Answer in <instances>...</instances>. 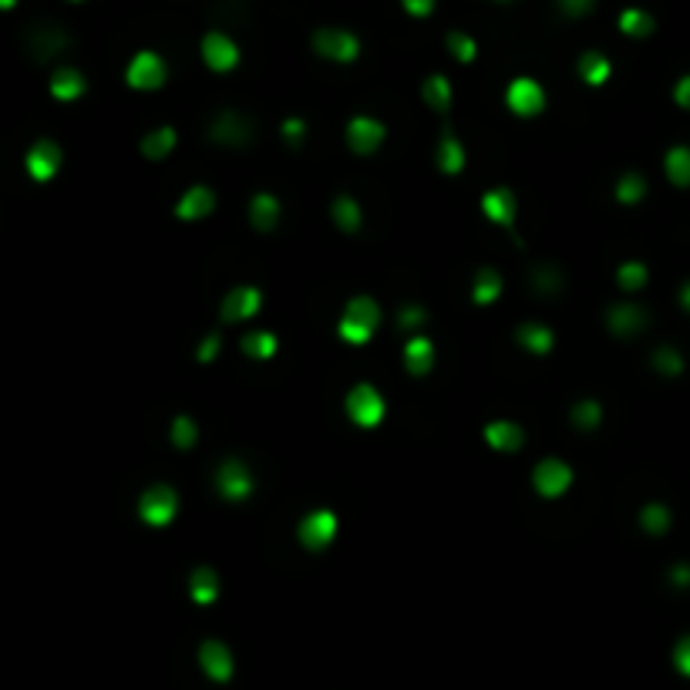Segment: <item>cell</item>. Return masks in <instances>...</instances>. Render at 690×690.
Instances as JSON below:
<instances>
[{
    "label": "cell",
    "mask_w": 690,
    "mask_h": 690,
    "mask_svg": "<svg viewBox=\"0 0 690 690\" xmlns=\"http://www.w3.org/2000/svg\"><path fill=\"white\" fill-rule=\"evenodd\" d=\"M381 323V306L374 304L371 297H354L344 310V320H341V337L347 344H367L371 333L377 331Z\"/></svg>",
    "instance_id": "cell-1"
},
{
    "label": "cell",
    "mask_w": 690,
    "mask_h": 690,
    "mask_svg": "<svg viewBox=\"0 0 690 690\" xmlns=\"http://www.w3.org/2000/svg\"><path fill=\"white\" fill-rule=\"evenodd\" d=\"M347 414L358 428H377L384 418V398L371 384H358L347 394Z\"/></svg>",
    "instance_id": "cell-2"
},
{
    "label": "cell",
    "mask_w": 690,
    "mask_h": 690,
    "mask_svg": "<svg viewBox=\"0 0 690 690\" xmlns=\"http://www.w3.org/2000/svg\"><path fill=\"white\" fill-rule=\"evenodd\" d=\"M314 51L320 57H331V61H354L360 55V41L358 34H350V30H341V28H320L314 34Z\"/></svg>",
    "instance_id": "cell-3"
},
{
    "label": "cell",
    "mask_w": 690,
    "mask_h": 690,
    "mask_svg": "<svg viewBox=\"0 0 690 690\" xmlns=\"http://www.w3.org/2000/svg\"><path fill=\"white\" fill-rule=\"evenodd\" d=\"M125 78H128V84L138 88V91H155V88H162V82H166V61L155 55V51H138V55L128 61Z\"/></svg>",
    "instance_id": "cell-4"
},
{
    "label": "cell",
    "mask_w": 690,
    "mask_h": 690,
    "mask_svg": "<svg viewBox=\"0 0 690 690\" xmlns=\"http://www.w3.org/2000/svg\"><path fill=\"white\" fill-rule=\"evenodd\" d=\"M176 509H179V498L168 485H152L138 502V512L149 525H168L176 519Z\"/></svg>",
    "instance_id": "cell-5"
},
{
    "label": "cell",
    "mask_w": 690,
    "mask_h": 690,
    "mask_svg": "<svg viewBox=\"0 0 690 690\" xmlns=\"http://www.w3.org/2000/svg\"><path fill=\"white\" fill-rule=\"evenodd\" d=\"M297 536H300V542H304L306 549H327L333 542V536H337V515L327 509L310 512L304 522H300V529H297Z\"/></svg>",
    "instance_id": "cell-6"
},
{
    "label": "cell",
    "mask_w": 690,
    "mask_h": 690,
    "mask_svg": "<svg viewBox=\"0 0 690 690\" xmlns=\"http://www.w3.org/2000/svg\"><path fill=\"white\" fill-rule=\"evenodd\" d=\"M532 482H536L539 496L556 498V496H563L569 485H573V469L563 465L559 458H546V461H539L536 471H532Z\"/></svg>",
    "instance_id": "cell-7"
},
{
    "label": "cell",
    "mask_w": 690,
    "mask_h": 690,
    "mask_svg": "<svg viewBox=\"0 0 690 690\" xmlns=\"http://www.w3.org/2000/svg\"><path fill=\"white\" fill-rule=\"evenodd\" d=\"M505 101H509V108L515 115H539V111L546 108V91H542V84L532 82V78H515L509 84V91H505Z\"/></svg>",
    "instance_id": "cell-8"
},
{
    "label": "cell",
    "mask_w": 690,
    "mask_h": 690,
    "mask_svg": "<svg viewBox=\"0 0 690 690\" xmlns=\"http://www.w3.org/2000/svg\"><path fill=\"white\" fill-rule=\"evenodd\" d=\"M203 61L212 71H233L239 65V47L222 30H209L206 38H203Z\"/></svg>",
    "instance_id": "cell-9"
},
{
    "label": "cell",
    "mask_w": 690,
    "mask_h": 690,
    "mask_svg": "<svg viewBox=\"0 0 690 690\" xmlns=\"http://www.w3.org/2000/svg\"><path fill=\"white\" fill-rule=\"evenodd\" d=\"M216 485H220L222 498L239 502V498H246L249 492H253V475H249V469L239 458H229V461H222L220 475H216Z\"/></svg>",
    "instance_id": "cell-10"
},
{
    "label": "cell",
    "mask_w": 690,
    "mask_h": 690,
    "mask_svg": "<svg viewBox=\"0 0 690 690\" xmlns=\"http://www.w3.org/2000/svg\"><path fill=\"white\" fill-rule=\"evenodd\" d=\"M381 142H384V125L381 122L360 115V118H354V122L347 125V145L358 155H371Z\"/></svg>",
    "instance_id": "cell-11"
},
{
    "label": "cell",
    "mask_w": 690,
    "mask_h": 690,
    "mask_svg": "<svg viewBox=\"0 0 690 690\" xmlns=\"http://www.w3.org/2000/svg\"><path fill=\"white\" fill-rule=\"evenodd\" d=\"M57 168H61V149H57L55 142H38V145H34V149L28 152L30 179H38V182L55 179Z\"/></svg>",
    "instance_id": "cell-12"
},
{
    "label": "cell",
    "mask_w": 690,
    "mask_h": 690,
    "mask_svg": "<svg viewBox=\"0 0 690 690\" xmlns=\"http://www.w3.org/2000/svg\"><path fill=\"white\" fill-rule=\"evenodd\" d=\"M260 304H263V297L256 287H239V290H233L226 300H222V320H226V323L246 320L260 310Z\"/></svg>",
    "instance_id": "cell-13"
},
{
    "label": "cell",
    "mask_w": 690,
    "mask_h": 690,
    "mask_svg": "<svg viewBox=\"0 0 690 690\" xmlns=\"http://www.w3.org/2000/svg\"><path fill=\"white\" fill-rule=\"evenodd\" d=\"M199 663L212 680H229L233 677V653L226 650V643L220 640H206L199 650Z\"/></svg>",
    "instance_id": "cell-14"
},
{
    "label": "cell",
    "mask_w": 690,
    "mask_h": 690,
    "mask_svg": "<svg viewBox=\"0 0 690 690\" xmlns=\"http://www.w3.org/2000/svg\"><path fill=\"white\" fill-rule=\"evenodd\" d=\"M607 320H609V331L613 333L630 337V333L647 327V310H640V306H634V304H617V306H609Z\"/></svg>",
    "instance_id": "cell-15"
},
{
    "label": "cell",
    "mask_w": 690,
    "mask_h": 690,
    "mask_svg": "<svg viewBox=\"0 0 690 690\" xmlns=\"http://www.w3.org/2000/svg\"><path fill=\"white\" fill-rule=\"evenodd\" d=\"M212 209H216V195H212V189H206V185H193V189L179 199L176 216H179V220H203V216H209Z\"/></svg>",
    "instance_id": "cell-16"
},
{
    "label": "cell",
    "mask_w": 690,
    "mask_h": 690,
    "mask_svg": "<svg viewBox=\"0 0 690 690\" xmlns=\"http://www.w3.org/2000/svg\"><path fill=\"white\" fill-rule=\"evenodd\" d=\"M249 135H253V125H249L243 115H236V111H226V115H220V118H216V125H212V138H216V142H226V145H239V142H249Z\"/></svg>",
    "instance_id": "cell-17"
},
{
    "label": "cell",
    "mask_w": 690,
    "mask_h": 690,
    "mask_svg": "<svg viewBox=\"0 0 690 690\" xmlns=\"http://www.w3.org/2000/svg\"><path fill=\"white\" fill-rule=\"evenodd\" d=\"M482 209L492 222L512 226V220H515V195H512L505 185H502V189H492V193L482 195Z\"/></svg>",
    "instance_id": "cell-18"
},
{
    "label": "cell",
    "mask_w": 690,
    "mask_h": 690,
    "mask_svg": "<svg viewBox=\"0 0 690 690\" xmlns=\"http://www.w3.org/2000/svg\"><path fill=\"white\" fill-rule=\"evenodd\" d=\"M485 442L492 444L496 452H519L525 442V435L519 425H512V421H492L488 428H485Z\"/></svg>",
    "instance_id": "cell-19"
},
{
    "label": "cell",
    "mask_w": 690,
    "mask_h": 690,
    "mask_svg": "<svg viewBox=\"0 0 690 690\" xmlns=\"http://www.w3.org/2000/svg\"><path fill=\"white\" fill-rule=\"evenodd\" d=\"M435 364V347H431L428 337H414L408 350H404V367L414 374V377H425Z\"/></svg>",
    "instance_id": "cell-20"
},
{
    "label": "cell",
    "mask_w": 690,
    "mask_h": 690,
    "mask_svg": "<svg viewBox=\"0 0 690 690\" xmlns=\"http://www.w3.org/2000/svg\"><path fill=\"white\" fill-rule=\"evenodd\" d=\"M249 220H253V226H256L260 233H270L276 222H280V203H276V195L270 193L256 195L253 206H249Z\"/></svg>",
    "instance_id": "cell-21"
},
{
    "label": "cell",
    "mask_w": 690,
    "mask_h": 690,
    "mask_svg": "<svg viewBox=\"0 0 690 690\" xmlns=\"http://www.w3.org/2000/svg\"><path fill=\"white\" fill-rule=\"evenodd\" d=\"M51 95H55L57 101H74V98H82L84 95L82 71H74V68L55 71V78H51Z\"/></svg>",
    "instance_id": "cell-22"
},
{
    "label": "cell",
    "mask_w": 690,
    "mask_h": 690,
    "mask_svg": "<svg viewBox=\"0 0 690 690\" xmlns=\"http://www.w3.org/2000/svg\"><path fill=\"white\" fill-rule=\"evenodd\" d=\"M515 341H519L525 350H532V354H549L552 344H556L552 331L539 327V323H522V327H519V333H515Z\"/></svg>",
    "instance_id": "cell-23"
},
{
    "label": "cell",
    "mask_w": 690,
    "mask_h": 690,
    "mask_svg": "<svg viewBox=\"0 0 690 690\" xmlns=\"http://www.w3.org/2000/svg\"><path fill=\"white\" fill-rule=\"evenodd\" d=\"M609 57L599 55V51H586L580 57V78L586 84H607L609 82Z\"/></svg>",
    "instance_id": "cell-24"
},
{
    "label": "cell",
    "mask_w": 690,
    "mask_h": 690,
    "mask_svg": "<svg viewBox=\"0 0 690 690\" xmlns=\"http://www.w3.org/2000/svg\"><path fill=\"white\" fill-rule=\"evenodd\" d=\"M172 149H176V132H172L168 125H162V128H155V132H149V135L142 138L145 159H166Z\"/></svg>",
    "instance_id": "cell-25"
},
{
    "label": "cell",
    "mask_w": 690,
    "mask_h": 690,
    "mask_svg": "<svg viewBox=\"0 0 690 690\" xmlns=\"http://www.w3.org/2000/svg\"><path fill=\"white\" fill-rule=\"evenodd\" d=\"M189 590H193L195 603H212V599L220 596V576H216V573H212L209 566H199L193 573V582H189Z\"/></svg>",
    "instance_id": "cell-26"
},
{
    "label": "cell",
    "mask_w": 690,
    "mask_h": 690,
    "mask_svg": "<svg viewBox=\"0 0 690 690\" xmlns=\"http://www.w3.org/2000/svg\"><path fill=\"white\" fill-rule=\"evenodd\" d=\"M498 293H502V276H498L492 266H482V270L475 273V287H471L475 304H492Z\"/></svg>",
    "instance_id": "cell-27"
},
{
    "label": "cell",
    "mask_w": 690,
    "mask_h": 690,
    "mask_svg": "<svg viewBox=\"0 0 690 690\" xmlns=\"http://www.w3.org/2000/svg\"><path fill=\"white\" fill-rule=\"evenodd\" d=\"M620 30L626 38H650L653 34V17L640 7H626L620 14Z\"/></svg>",
    "instance_id": "cell-28"
},
{
    "label": "cell",
    "mask_w": 690,
    "mask_h": 690,
    "mask_svg": "<svg viewBox=\"0 0 690 690\" xmlns=\"http://www.w3.org/2000/svg\"><path fill=\"white\" fill-rule=\"evenodd\" d=\"M667 176H670V182H674V185L687 189V185H690V149L677 145V149H670V152H667Z\"/></svg>",
    "instance_id": "cell-29"
},
{
    "label": "cell",
    "mask_w": 690,
    "mask_h": 690,
    "mask_svg": "<svg viewBox=\"0 0 690 690\" xmlns=\"http://www.w3.org/2000/svg\"><path fill=\"white\" fill-rule=\"evenodd\" d=\"M421 95H425V101L435 111H448V105H452V84H448L444 74H431L425 88H421Z\"/></svg>",
    "instance_id": "cell-30"
},
{
    "label": "cell",
    "mask_w": 690,
    "mask_h": 690,
    "mask_svg": "<svg viewBox=\"0 0 690 690\" xmlns=\"http://www.w3.org/2000/svg\"><path fill=\"white\" fill-rule=\"evenodd\" d=\"M333 222H337L344 233H358L360 229V206L350 199V195L333 199Z\"/></svg>",
    "instance_id": "cell-31"
},
{
    "label": "cell",
    "mask_w": 690,
    "mask_h": 690,
    "mask_svg": "<svg viewBox=\"0 0 690 690\" xmlns=\"http://www.w3.org/2000/svg\"><path fill=\"white\" fill-rule=\"evenodd\" d=\"M438 166L444 168V172H461V166H465V149H461V142H458L452 132L442 138V149H438Z\"/></svg>",
    "instance_id": "cell-32"
},
{
    "label": "cell",
    "mask_w": 690,
    "mask_h": 690,
    "mask_svg": "<svg viewBox=\"0 0 690 690\" xmlns=\"http://www.w3.org/2000/svg\"><path fill=\"white\" fill-rule=\"evenodd\" d=\"M243 350H246L249 358H273L276 354V337L273 333H263V331H256V333H246L243 337Z\"/></svg>",
    "instance_id": "cell-33"
},
{
    "label": "cell",
    "mask_w": 690,
    "mask_h": 690,
    "mask_svg": "<svg viewBox=\"0 0 690 690\" xmlns=\"http://www.w3.org/2000/svg\"><path fill=\"white\" fill-rule=\"evenodd\" d=\"M448 51L458 57V61H475V55H479V44H475V38L471 34H465V30H452L448 34Z\"/></svg>",
    "instance_id": "cell-34"
},
{
    "label": "cell",
    "mask_w": 690,
    "mask_h": 690,
    "mask_svg": "<svg viewBox=\"0 0 690 690\" xmlns=\"http://www.w3.org/2000/svg\"><path fill=\"white\" fill-rule=\"evenodd\" d=\"M643 193H647V182H643V176H636V172L623 176L620 185H617V199H620V203H626V206L640 203V199H643Z\"/></svg>",
    "instance_id": "cell-35"
},
{
    "label": "cell",
    "mask_w": 690,
    "mask_h": 690,
    "mask_svg": "<svg viewBox=\"0 0 690 690\" xmlns=\"http://www.w3.org/2000/svg\"><path fill=\"white\" fill-rule=\"evenodd\" d=\"M640 522H643V529H647L650 536H660V532H667V525H670V509L647 505V509L640 512Z\"/></svg>",
    "instance_id": "cell-36"
},
{
    "label": "cell",
    "mask_w": 690,
    "mask_h": 690,
    "mask_svg": "<svg viewBox=\"0 0 690 690\" xmlns=\"http://www.w3.org/2000/svg\"><path fill=\"white\" fill-rule=\"evenodd\" d=\"M599 418H603V411H599L596 401H580V404L573 408V425L582 431H593L596 425H599Z\"/></svg>",
    "instance_id": "cell-37"
},
{
    "label": "cell",
    "mask_w": 690,
    "mask_h": 690,
    "mask_svg": "<svg viewBox=\"0 0 690 690\" xmlns=\"http://www.w3.org/2000/svg\"><path fill=\"white\" fill-rule=\"evenodd\" d=\"M617 283L623 290H640L647 283V266L643 263H623L620 273H617Z\"/></svg>",
    "instance_id": "cell-38"
},
{
    "label": "cell",
    "mask_w": 690,
    "mask_h": 690,
    "mask_svg": "<svg viewBox=\"0 0 690 690\" xmlns=\"http://www.w3.org/2000/svg\"><path fill=\"white\" fill-rule=\"evenodd\" d=\"M653 367H657L660 374H667V377H677V374L684 371V360H680V354H677L674 347H657Z\"/></svg>",
    "instance_id": "cell-39"
},
{
    "label": "cell",
    "mask_w": 690,
    "mask_h": 690,
    "mask_svg": "<svg viewBox=\"0 0 690 690\" xmlns=\"http://www.w3.org/2000/svg\"><path fill=\"white\" fill-rule=\"evenodd\" d=\"M195 438H199V431H195L193 418H176V425H172V442H176V448H193Z\"/></svg>",
    "instance_id": "cell-40"
},
{
    "label": "cell",
    "mask_w": 690,
    "mask_h": 690,
    "mask_svg": "<svg viewBox=\"0 0 690 690\" xmlns=\"http://www.w3.org/2000/svg\"><path fill=\"white\" fill-rule=\"evenodd\" d=\"M532 280H536V287L542 293H556L559 283H563V276L556 273V266H539L536 273H532Z\"/></svg>",
    "instance_id": "cell-41"
},
{
    "label": "cell",
    "mask_w": 690,
    "mask_h": 690,
    "mask_svg": "<svg viewBox=\"0 0 690 690\" xmlns=\"http://www.w3.org/2000/svg\"><path fill=\"white\" fill-rule=\"evenodd\" d=\"M556 4L566 17H586L596 7V0H556Z\"/></svg>",
    "instance_id": "cell-42"
},
{
    "label": "cell",
    "mask_w": 690,
    "mask_h": 690,
    "mask_svg": "<svg viewBox=\"0 0 690 690\" xmlns=\"http://www.w3.org/2000/svg\"><path fill=\"white\" fill-rule=\"evenodd\" d=\"M674 663H677V670H680V674L690 677V636H684V640L674 647Z\"/></svg>",
    "instance_id": "cell-43"
},
{
    "label": "cell",
    "mask_w": 690,
    "mask_h": 690,
    "mask_svg": "<svg viewBox=\"0 0 690 690\" xmlns=\"http://www.w3.org/2000/svg\"><path fill=\"white\" fill-rule=\"evenodd\" d=\"M425 320H428V314H425L421 306H404V310H401V327H408V331H411V327H421Z\"/></svg>",
    "instance_id": "cell-44"
},
{
    "label": "cell",
    "mask_w": 690,
    "mask_h": 690,
    "mask_svg": "<svg viewBox=\"0 0 690 690\" xmlns=\"http://www.w3.org/2000/svg\"><path fill=\"white\" fill-rule=\"evenodd\" d=\"M304 132H306L304 118H287V122H283V138H287V142H293V145L304 138Z\"/></svg>",
    "instance_id": "cell-45"
},
{
    "label": "cell",
    "mask_w": 690,
    "mask_h": 690,
    "mask_svg": "<svg viewBox=\"0 0 690 690\" xmlns=\"http://www.w3.org/2000/svg\"><path fill=\"white\" fill-rule=\"evenodd\" d=\"M401 4L411 17H428L435 11V0H401Z\"/></svg>",
    "instance_id": "cell-46"
},
{
    "label": "cell",
    "mask_w": 690,
    "mask_h": 690,
    "mask_svg": "<svg viewBox=\"0 0 690 690\" xmlns=\"http://www.w3.org/2000/svg\"><path fill=\"white\" fill-rule=\"evenodd\" d=\"M674 98H677V105H680V108H690V74H687V78H680V82H677Z\"/></svg>",
    "instance_id": "cell-47"
},
{
    "label": "cell",
    "mask_w": 690,
    "mask_h": 690,
    "mask_svg": "<svg viewBox=\"0 0 690 690\" xmlns=\"http://www.w3.org/2000/svg\"><path fill=\"white\" fill-rule=\"evenodd\" d=\"M216 354H220V337L212 333V337H206L203 347H199V360H212Z\"/></svg>",
    "instance_id": "cell-48"
},
{
    "label": "cell",
    "mask_w": 690,
    "mask_h": 690,
    "mask_svg": "<svg viewBox=\"0 0 690 690\" xmlns=\"http://www.w3.org/2000/svg\"><path fill=\"white\" fill-rule=\"evenodd\" d=\"M674 582H677V586H690V569L687 566H677L674 569Z\"/></svg>",
    "instance_id": "cell-49"
},
{
    "label": "cell",
    "mask_w": 690,
    "mask_h": 690,
    "mask_svg": "<svg viewBox=\"0 0 690 690\" xmlns=\"http://www.w3.org/2000/svg\"><path fill=\"white\" fill-rule=\"evenodd\" d=\"M680 304H684V306L690 310V283L684 287V290H680Z\"/></svg>",
    "instance_id": "cell-50"
},
{
    "label": "cell",
    "mask_w": 690,
    "mask_h": 690,
    "mask_svg": "<svg viewBox=\"0 0 690 690\" xmlns=\"http://www.w3.org/2000/svg\"><path fill=\"white\" fill-rule=\"evenodd\" d=\"M14 4H17V0H0V11H11Z\"/></svg>",
    "instance_id": "cell-51"
}]
</instances>
